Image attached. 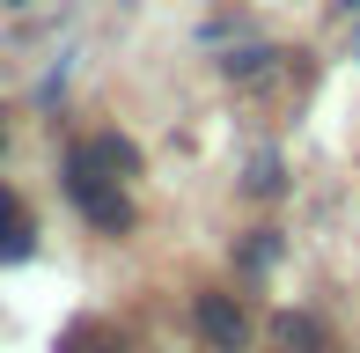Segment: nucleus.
<instances>
[{
	"label": "nucleus",
	"mask_w": 360,
	"mask_h": 353,
	"mask_svg": "<svg viewBox=\"0 0 360 353\" xmlns=\"http://www.w3.org/2000/svg\"><path fill=\"white\" fill-rule=\"evenodd\" d=\"M30 250H37V229H30V214L0 191V265H22Z\"/></svg>",
	"instance_id": "obj_4"
},
{
	"label": "nucleus",
	"mask_w": 360,
	"mask_h": 353,
	"mask_svg": "<svg viewBox=\"0 0 360 353\" xmlns=\"http://www.w3.org/2000/svg\"><path fill=\"white\" fill-rule=\"evenodd\" d=\"M272 59H280V52H236V59H228V82H257Z\"/></svg>",
	"instance_id": "obj_7"
},
{
	"label": "nucleus",
	"mask_w": 360,
	"mask_h": 353,
	"mask_svg": "<svg viewBox=\"0 0 360 353\" xmlns=\"http://www.w3.org/2000/svg\"><path fill=\"white\" fill-rule=\"evenodd\" d=\"M59 353H125V339L110 324H96V316H81V324L59 331Z\"/></svg>",
	"instance_id": "obj_5"
},
{
	"label": "nucleus",
	"mask_w": 360,
	"mask_h": 353,
	"mask_svg": "<svg viewBox=\"0 0 360 353\" xmlns=\"http://www.w3.org/2000/svg\"><path fill=\"white\" fill-rule=\"evenodd\" d=\"M250 191H280V162H272V155H265V162H257V176H250Z\"/></svg>",
	"instance_id": "obj_8"
},
{
	"label": "nucleus",
	"mask_w": 360,
	"mask_h": 353,
	"mask_svg": "<svg viewBox=\"0 0 360 353\" xmlns=\"http://www.w3.org/2000/svg\"><path fill=\"white\" fill-rule=\"evenodd\" d=\"M191 316H199V339L214 346V353H236L243 331H250V324H243V309H236V295H199V302H191Z\"/></svg>",
	"instance_id": "obj_3"
},
{
	"label": "nucleus",
	"mask_w": 360,
	"mask_h": 353,
	"mask_svg": "<svg viewBox=\"0 0 360 353\" xmlns=\"http://www.w3.org/2000/svg\"><path fill=\"white\" fill-rule=\"evenodd\" d=\"M67 169L96 176V184H125V176L140 169V148H133V140H118V133H96V140H81V148L67 155Z\"/></svg>",
	"instance_id": "obj_2"
},
{
	"label": "nucleus",
	"mask_w": 360,
	"mask_h": 353,
	"mask_svg": "<svg viewBox=\"0 0 360 353\" xmlns=\"http://www.w3.org/2000/svg\"><path fill=\"white\" fill-rule=\"evenodd\" d=\"M272 339H280V353H309V346H316V324H309V316H280Z\"/></svg>",
	"instance_id": "obj_6"
},
{
	"label": "nucleus",
	"mask_w": 360,
	"mask_h": 353,
	"mask_svg": "<svg viewBox=\"0 0 360 353\" xmlns=\"http://www.w3.org/2000/svg\"><path fill=\"white\" fill-rule=\"evenodd\" d=\"M67 199H74L103 236H125V229H133V199H125V184H96V176L67 169Z\"/></svg>",
	"instance_id": "obj_1"
},
{
	"label": "nucleus",
	"mask_w": 360,
	"mask_h": 353,
	"mask_svg": "<svg viewBox=\"0 0 360 353\" xmlns=\"http://www.w3.org/2000/svg\"><path fill=\"white\" fill-rule=\"evenodd\" d=\"M346 8H360V0H346Z\"/></svg>",
	"instance_id": "obj_9"
}]
</instances>
